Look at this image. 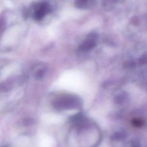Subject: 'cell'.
<instances>
[{
	"mask_svg": "<svg viewBox=\"0 0 147 147\" xmlns=\"http://www.w3.org/2000/svg\"><path fill=\"white\" fill-rule=\"evenodd\" d=\"M34 9L33 17L34 19L40 20L49 11V6L46 2H41L34 6Z\"/></svg>",
	"mask_w": 147,
	"mask_h": 147,
	"instance_id": "1",
	"label": "cell"
},
{
	"mask_svg": "<svg viewBox=\"0 0 147 147\" xmlns=\"http://www.w3.org/2000/svg\"><path fill=\"white\" fill-rule=\"evenodd\" d=\"M95 0H75V5L80 9L91 8L94 4Z\"/></svg>",
	"mask_w": 147,
	"mask_h": 147,
	"instance_id": "3",
	"label": "cell"
},
{
	"mask_svg": "<svg viewBox=\"0 0 147 147\" xmlns=\"http://www.w3.org/2000/svg\"><path fill=\"white\" fill-rule=\"evenodd\" d=\"M96 41V35L95 33H90L80 45V49L82 51H87L95 47Z\"/></svg>",
	"mask_w": 147,
	"mask_h": 147,
	"instance_id": "2",
	"label": "cell"
}]
</instances>
